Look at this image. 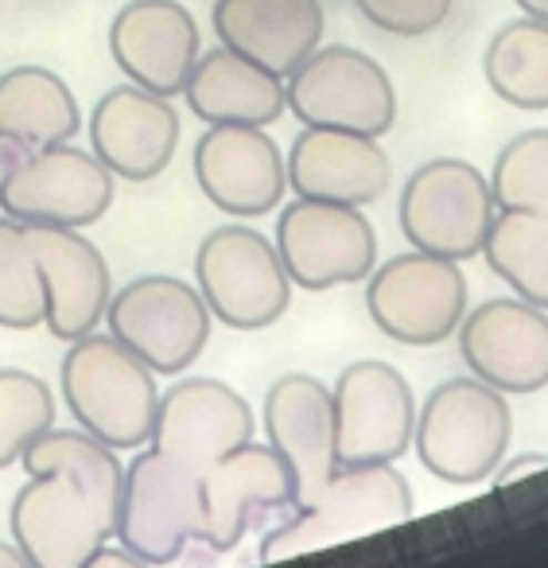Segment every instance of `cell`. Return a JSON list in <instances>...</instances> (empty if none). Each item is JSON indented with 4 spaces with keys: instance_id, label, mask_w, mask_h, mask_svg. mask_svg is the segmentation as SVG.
I'll return each mask as SVG.
<instances>
[{
    "instance_id": "4316f807",
    "label": "cell",
    "mask_w": 548,
    "mask_h": 568,
    "mask_svg": "<svg viewBox=\"0 0 548 568\" xmlns=\"http://www.w3.org/2000/svg\"><path fill=\"white\" fill-rule=\"evenodd\" d=\"M486 265L517 288V296L548 312V219L529 211L494 214L486 242L478 250Z\"/></svg>"
},
{
    "instance_id": "d6a6232c",
    "label": "cell",
    "mask_w": 548,
    "mask_h": 568,
    "mask_svg": "<svg viewBox=\"0 0 548 568\" xmlns=\"http://www.w3.org/2000/svg\"><path fill=\"white\" fill-rule=\"evenodd\" d=\"M0 568H32V560L24 557V549H20L17 541L12 545L0 541Z\"/></svg>"
},
{
    "instance_id": "2e32d148",
    "label": "cell",
    "mask_w": 548,
    "mask_h": 568,
    "mask_svg": "<svg viewBox=\"0 0 548 568\" xmlns=\"http://www.w3.org/2000/svg\"><path fill=\"white\" fill-rule=\"evenodd\" d=\"M35 265L43 276V324L55 339L74 343L105 320L113 296L110 265L102 250L74 226L24 222Z\"/></svg>"
},
{
    "instance_id": "9c48e42d",
    "label": "cell",
    "mask_w": 548,
    "mask_h": 568,
    "mask_svg": "<svg viewBox=\"0 0 548 568\" xmlns=\"http://www.w3.org/2000/svg\"><path fill=\"white\" fill-rule=\"evenodd\" d=\"M284 98L300 125L385 136L397 121V90L389 74L358 48L343 43L315 48L284 79Z\"/></svg>"
},
{
    "instance_id": "277c9868",
    "label": "cell",
    "mask_w": 548,
    "mask_h": 568,
    "mask_svg": "<svg viewBox=\"0 0 548 568\" xmlns=\"http://www.w3.org/2000/svg\"><path fill=\"white\" fill-rule=\"evenodd\" d=\"M9 521L32 568H87L113 537L118 503L71 471H43L12 498Z\"/></svg>"
},
{
    "instance_id": "836d02e7",
    "label": "cell",
    "mask_w": 548,
    "mask_h": 568,
    "mask_svg": "<svg viewBox=\"0 0 548 568\" xmlns=\"http://www.w3.org/2000/svg\"><path fill=\"white\" fill-rule=\"evenodd\" d=\"M517 9H521L525 17L545 20V24H548V0H517Z\"/></svg>"
},
{
    "instance_id": "8992f818",
    "label": "cell",
    "mask_w": 548,
    "mask_h": 568,
    "mask_svg": "<svg viewBox=\"0 0 548 568\" xmlns=\"http://www.w3.org/2000/svg\"><path fill=\"white\" fill-rule=\"evenodd\" d=\"M105 324L156 374H183L211 343V308L180 276L149 273L110 296Z\"/></svg>"
},
{
    "instance_id": "e0dca14e",
    "label": "cell",
    "mask_w": 548,
    "mask_h": 568,
    "mask_svg": "<svg viewBox=\"0 0 548 568\" xmlns=\"http://www.w3.org/2000/svg\"><path fill=\"white\" fill-rule=\"evenodd\" d=\"M253 440V409L219 378H183L160 394L149 444L203 475L214 459Z\"/></svg>"
},
{
    "instance_id": "ba28073f",
    "label": "cell",
    "mask_w": 548,
    "mask_h": 568,
    "mask_svg": "<svg viewBox=\"0 0 548 568\" xmlns=\"http://www.w3.org/2000/svg\"><path fill=\"white\" fill-rule=\"evenodd\" d=\"M366 312L377 332L405 347H436L467 316V276L459 261L436 253H397L366 288Z\"/></svg>"
},
{
    "instance_id": "5b68a950",
    "label": "cell",
    "mask_w": 548,
    "mask_h": 568,
    "mask_svg": "<svg viewBox=\"0 0 548 568\" xmlns=\"http://www.w3.org/2000/svg\"><path fill=\"white\" fill-rule=\"evenodd\" d=\"M199 296L214 320L237 332L273 327L288 312L292 276L276 242L250 226H219L195 253Z\"/></svg>"
},
{
    "instance_id": "6da1fadb",
    "label": "cell",
    "mask_w": 548,
    "mask_h": 568,
    "mask_svg": "<svg viewBox=\"0 0 548 568\" xmlns=\"http://www.w3.org/2000/svg\"><path fill=\"white\" fill-rule=\"evenodd\" d=\"M416 514V498L408 479L393 464H358L335 467L327 487L307 506H296L292 518L265 529L261 537V560H288L304 552L335 549L346 541L385 534L405 526Z\"/></svg>"
},
{
    "instance_id": "30bf717a",
    "label": "cell",
    "mask_w": 548,
    "mask_h": 568,
    "mask_svg": "<svg viewBox=\"0 0 548 568\" xmlns=\"http://www.w3.org/2000/svg\"><path fill=\"white\" fill-rule=\"evenodd\" d=\"M494 191L467 160H428L408 175L400 191V234L413 250L447 261L478 257L494 222Z\"/></svg>"
},
{
    "instance_id": "3957f363",
    "label": "cell",
    "mask_w": 548,
    "mask_h": 568,
    "mask_svg": "<svg viewBox=\"0 0 548 568\" xmlns=\"http://www.w3.org/2000/svg\"><path fill=\"white\" fill-rule=\"evenodd\" d=\"M514 436V417L501 389L483 378L439 382L416 409L413 444L424 471L451 487H475L501 464Z\"/></svg>"
},
{
    "instance_id": "9a60e30c",
    "label": "cell",
    "mask_w": 548,
    "mask_h": 568,
    "mask_svg": "<svg viewBox=\"0 0 548 568\" xmlns=\"http://www.w3.org/2000/svg\"><path fill=\"white\" fill-rule=\"evenodd\" d=\"M463 363L501 394H537L548 386V312L521 296L478 304L459 324Z\"/></svg>"
},
{
    "instance_id": "1f68e13d",
    "label": "cell",
    "mask_w": 548,
    "mask_h": 568,
    "mask_svg": "<svg viewBox=\"0 0 548 568\" xmlns=\"http://www.w3.org/2000/svg\"><path fill=\"white\" fill-rule=\"evenodd\" d=\"M494 487H509V483H521V479H532L537 471H548V456L545 452H525V456H517V459H509V464H501V467H494Z\"/></svg>"
},
{
    "instance_id": "8fae6325",
    "label": "cell",
    "mask_w": 548,
    "mask_h": 568,
    "mask_svg": "<svg viewBox=\"0 0 548 568\" xmlns=\"http://www.w3.org/2000/svg\"><path fill=\"white\" fill-rule=\"evenodd\" d=\"M113 203V172L94 152L48 144L17 156L0 175V211L17 222L90 226Z\"/></svg>"
},
{
    "instance_id": "d4e9b609",
    "label": "cell",
    "mask_w": 548,
    "mask_h": 568,
    "mask_svg": "<svg viewBox=\"0 0 548 568\" xmlns=\"http://www.w3.org/2000/svg\"><path fill=\"white\" fill-rule=\"evenodd\" d=\"M79 129V102L55 71L12 67L0 74V144L32 152L74 141Z\"/></svg>"
},
{
    "instance_id": "83f0119b",
    "label": "cell",
    "mask_w": 548,
    "mask_h": 568,
    "mask_svg": "<svg viewBox=\"0 0 548 568\" xmlns=\"http://www.w3.org/2000/svg\"><path fill=\"white\" fill-rule=\"evenodd\" d=\"M43 276L35 265L28 226L17 219H0V327L28 332L43 324Z\"/></svg>"
},
{
    "instance_id": "484cf974",
    "label": "cell",
    "mask_w": 548,
    "mask_h": 568,
    "mask_svg": "<svg viewBox=\"0 0 548 568\" xmlns=\"http://www.w3.org/2000/svg\"><path fill=\"white\" fill-rule=\"evenodd\" d=\"M483 71L490 90L514 110H548V24L514 20L486 43Z\"/></svg>"
},
{
    "instance_id": "d6986e66",
    "label": "cell",
    "mask_w": 548,
    "mask_h": 568,
    "mask_svg": "<svg viewBox=\"0 0 548 568\" xmlns=\"http://www.w3.org/2000/svg\"><path fill=\"white\" fill-rule=\"evenodd\" d=\"M110 55L129 82L175 98L203 55V36L180 0H129L110 24Z\"/></svg>"
},
{
    "instance_id": "603a6c76",
    "label": "cell",
    "mask_w": 548,
    "mask_h": 568,
    "mask_svg": "<svg viewBox=\"0 0 548 568\" xmlns=\"http://www.w3.org/2000/svg\"><path fill=\"white\" fill-rule=\"evenodd\" d=\"M214 36L222 48L288 79L323 40L319 0H219Z\"/></svg>"
},
{
    "instance_id": "f1b7e54d",
    "label": "cell",
    "mask_w": 548,
    "mask_h": 568,
    "mask_svg": "<svg viewBox=\"0 0 548 568\" xmlns=\"http://www.w3.org/2000/svg\"><path fill=\"white\" fill-rule=\"evenodd\" d=\"M490 191L501 211H529L548 219V129L517 133L498 152Z\"/></svg>"
},
{
    "instance_id": "7a4b0ae2",
    "label": "cell",
    "mask_w": 548,
    "mask_h": 568,
    "mask_svg": "<svg viewBox=\"0 0 548 568\" xmlns=\"http://www.w3.org/2000/svg\"><path fill=\"white\" fill-rule=\"evenodd\" d=\"M59 382L67 409L90 436L113 452L149 444L160 405L156 371L144 366L125 343L94 332L74 339L59 366Z\"/></svg>"
},
{
    "instance_id": "ac0fdd59",
    "label": "cell",
    "mask_w": 548,
    "mask_h": 568,
    "mask_svg": "<svg viewBox=\"0 0 548 568\" xmlns=\"http://www.w3.org/2000/svg\"><path fill=\"white\" fill-rule=\"evenodd\" d=\"M195 180L219 211L261 219L288 191V168L261 125H211L195 144Z\"/></svg>"
},
{
    "instance_id": "5bb4252c",
    "label": "cell",
    "mask_w": 548,
    "mask_h": 568,
    "mask_svg": "<svg viewBox=\"0 0 548 568\" xmlns=\"http://www.w3.org/2000/svg\"><path fill=\"white\" fill-rule=\"evenodd\" d=\"M296 506V479L273 444H242L199 475V541L226 552L265 514Z\"/></svg>"
},
{
    "instance_id": "52a82bcc",
    "label": "cell",
    "mask_w": 548,
    "mask_h": 568,
    "mask_svg": "<svg viewBox=\"0 0 548 568\" xmlns=\"http://www.w3.org/2000/svg\"><path fill=\"white\" fill-rule=\"evenodd\" d=\"M113 537L141 565H172L199 541V471L168 452H136L121 475Z\"/></svg>"
},
{
    "instance_id": "f546056e",
    "label": "cell",
    "mask_w": 548,
    "mask_h": 568,
    "mask_svg": "<svg viewBox=\"0 0 548 568\" xmlns=\"http://www.w3.org/2000/svg\"><path fill=\"white\" fill-rule=\"evenodd\" d=\"M55 425V397L48 382L17 366L0 371V471L12 467L24 448Z\"/></svg>"
},
{
    "instance_id": "7402d4cb",
    "label": "cell",
    "mask_w": 548,
    "mask_h": 568,
    "mask_svg": "<svg viewBox=\"0 0 548 568\" xmlns=\"http://www.w3.org/2000/svg\"><path fill=\"white\" fill-rule=\"evenodd\" d=\"M288 187L300 199L369 206L389 191V156L377 136L304 125L288 149Z\"/></svg>"
},
{
    "instance_id": "4dcf8cb0",
    "label": "cell",
    "mask_w": 548,
    "mask_h": 568,
    "mask_svg": "<svg viewBox=\"0 0 548 568\" xmlns=\"http://www.w3.org/2000/svg\"><path fill=\"white\" fill-rule=\"evenodd\" d=\"M374 28L400 40H420L451 17L455 0H354Z\"/></svg>"
},
{
    "instance_id": "44dd1931",
    "label": "cell",
    "mask_w": 548,
    "mask_h": 568,
    "mask_svg": "<svg viewBox=\"0 0 548 568\" xmlns=\"http://www.w3.org/2000/svg\"><path fill=\"white\" fill-rule=\"evenodd\" d=\"M265 433L296 479V506H307L335 475V402L312 374H284L265 394Z\"/></svg>"
},
{
    "instance_id": "4fadbf2b",
    "label": "cell",
    "mask_w": 548,
    "mask_h": 568,
    "mask_svg": "<svg viewBox=\"0 0 548 568\" xmlns=\"http://www.w3.org/2000/svg\"><path fill=\"white\" fill-rule=\"evenodd\" d=\"M335 467L393 464L408 452L416 397L405 374L382 358H362L338 374L335 389Z\"/></svg>"
},
{
    "instance_id": "7c38bea8",
    "label": "cell",
    "mask_w": 548,
    "mask_h": 568,
    "mask_svg": "<svg viewBox=\"0 0 548 568\" xmlns=\"http://www.w3.org/2000/svg\"><path fill=\"white\" fill-rule=\"evenodd\" d=\"M276 253L292 284L307 293H327L374 273L377 234L362 206L296 199L276 222Z\"/></svg>"
},
{
    "instance_id": "cb8c5ba5",
    "label": "cell",
    "mask_w": 548,
    "mask_h": 568,
    "mask_svg": "<svg viewBox=\"0 0 548 568\" xmlns=\"http://www.w3.org/2000/svg\"><path fill=\"white\" fill-rule=\"evenodd\" d=\"M187 105L206 125H273L284 110V79L250 63L230 48H214L195 59L187 74Z\"/></svg>"
},
{
    "instance_id": "ffe728a7",
    "label": "cell",
    "mask_w": 548,
    "mask_h": 568,
    "mask_svg": "<svg viewBox=\"0 0 548 568\" xmlns=\"http://www.w3.org/2000/svg\"><path fill=\"white\" fill-rule=\"evenodd\" d=\"M90 149L113 175L149 183L175 160L180 113L144 87H113L90 113Z\"/></svg>"
}]
</instances>
